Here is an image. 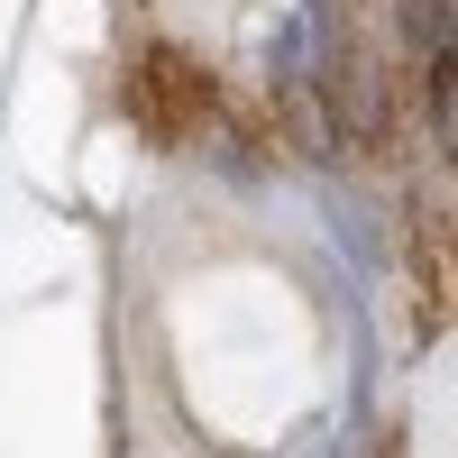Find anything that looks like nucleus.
Masks as SVG:
<instances>
[{
    "mask_svg": "<svg viewBox=\"0 0 458 458\" xmlns=\"http://www.w3.org/2000/svg\"><path fill=\"white\" fill-rule=\"evenodd\" d=\"M403 19H412V28H422V37H431V47H440V28H449V0H403Z\"/></svg>",
    "mask_w": 458,
    "mask_h": 458,
    "instance_id": "obj_2",
    "label": "nucleus"
},
{
    "mask_svg": "<svg viewBox=\"0 0 458 458\" xmlns=\"http://www.w3.org/2000/svg\"><path fill=\"white\" fill-rule=\"evenodd\" d=\"M120 101H129V120H138L147 138H183V129H202V110H211V73H193L174 47H147V55L129 64Z\"/></svg>",
    "mask_w": 458,
    "mask_h": 458,
    "instance_id": "obj_1",
    "label": "nucleus"
}]
</instances>
